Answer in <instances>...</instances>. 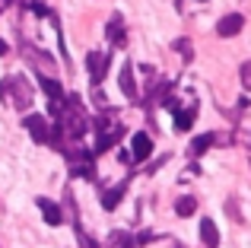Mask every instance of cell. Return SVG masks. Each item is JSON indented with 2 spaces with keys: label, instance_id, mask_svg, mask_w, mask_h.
Here are the masks:
<instances>
[{
  "label": "cell",
  "instance_id": "6da1fadb",
  "mask_svg": "<svg viewBox=\"0 0 251 248\" xmlns=\"http://www.w3.org/2000/svg\"><path fill=\"white\" fill-rule=\"evenodd\" d=\"M0 102L19 108V112H25V108L32 105L29 80H25V76H6V80H0Z\"/></svg>",
  "mask_w": 251,
  "mask_h": 248
},
{
  "label": "cell",
  "instance_id": "7a4b0ae2",
  "mask_svg": "<svg viewBox=\"0 0 251 248\" xmlns=\"http://www.w3.org/2000/svg\"><path fill=\"white\" fill-rule=\"evenodd\" d=\"M23 127L32 134V140H35V143H48L51 124H48V118H45V115H35V112L25 115V118H23Z\"/></svg>",
  "mask_w": 251,
  "mask_h": 248
},
{
  "label": "cell",
  "instance_id": "3957f363",
  "mask_svg": "<svg viewBox=\"0 0 251 248\" xmlns=\"http://www.w3.org/2000/svg\"><path fill=\"white\" fill-rule=\"evenodd\" d=\"M108 54H102V51H89L86 54V67H89V80H92V86L99 89V83L105 80V74H108Z\"/></svg>",
  "mask_w": 251,
  "mask_h": 248
},
{
  "label": "cell",
  "instance_id": "277c9868",
  "mask_svg": "<svg viewBox=\"0 0 251 248\" xmlns=\"http://www.w3.org/2000/svg\"><path fill=\"white\" fill-rule=\"evenodd\" d=\"M150 153H153V140H150V134H134V140H130V162H143L150 159Z\"/></svg>",
  "mask_w": 251,
  "mask_h": 248
},
{
  "label": "cell",
  "instance_id": "5b68a950",
  "mask_svg": "<svg viewBox=\"0 0 251 248\" xmlns=\"http://www.w3.org/2000/svg\"><path fill=\"white\" fill-rule=\"evenodd\" d=\"M242 25H245V16L242 13H229V16H223L220 23H216V32H220L223 38H232L242 32Z\"/></svg>",
  "mask_w": 251,
  "mask_h": 248
},
{
  "label": "cell",
  "instance_id": "8992f818",
  "mask_svg": "<svg viewBox=\"0 0 251 248\" xmlns=\"http://www.w3.org/2000/svg\"><path fill=\"white\" fill-rule=\"evenodd\" d=\"M105 35H108V42L115 45V48H124V45H127V35H124V19H121V13H115V16L108 19V25H105Z\"/></svg>",
  "mask_w": 251,
  "mask_h": 248
},
{
  "label": "cell",
  "instance_id": "52a82bcc",
  "mask_svg": "<svg viewBox=\"0 0 251 248\" xmlns=\"http://www.w3.org/2000/svg\"><path fill=\"white\" fill-rule=\"evenodd\" d=\"M38 210H42V217H45V223H48V226H61L64 223V210L54 204V200L38 198Z\"/></svg>",
  "mask_w": 251,
  "mask_h": 248
},
{
  "label": "cell",
  "instance_id": "ba28073f",
  "mask_svg": "<svg viewBox=\"0 0 251 248\" xmlns=\"http://www.w3.org/2000/svg\"><path fill=\"white\" fill-rule=\"evenodd\" d=\"M121 93L127 96L130 102H137L140 96H137V80H134V67H130V61L121 67Z\"/></svg>",
  "mask_w": 251,
  "mask_h": 248
},
{
  "label": "cell",
  "instance_id": "9c48e42d",
  "mask_svg": "<svg viewBox=\"0 0 251 248\" xmlns=\"http://www.w3.org/2000/svg\"><path fill=\"white\" fill-rule=\"evenodd\" d=\"M201 242L203 248H220V232H216V223L213 220H201Z\"/></svg>",
  "mask_w": 251,
  "mask_h": 248
},
{
  "label": "cell",
  "instance_id": "30bf717a",
  "mask_svg": "<svg viewBox=\"0 0 251 248\" xmlns=\"http://www.w3.org/2000/svg\"><path fill=\"white\" fill-rule=\"evenodd\" d=\"M124 191H127V181H121V185H115V188H108V191H102V207H105V210H115V207L121 204Z\"/></svg>",
  "mask_w": 251,
  "mask_h": 248
},
{
  "label": "cell",
  "instance_id": "8fae6325",
  "mask_svg": "<svg viewBox=\"0 0 251 248\" xmlns=\"http://www.w3.org/2000/svg\"><path fill=\"white\" fill-rule=\"evenodd\" d=\"M38 83H42V89L51 96V102H64V99H67V93H64V86L57 80H51V76L42 74V76H38Z\"/></svg>",
  "mask_w": 251,
  "mask_h": 248
},
{
  "label": "cell",
  "instance_id": "7c38bea8",
  "mask_svg": "<svg viewBox=\"0 0 251 248\" xmlns=\"http://www.w3.org/2000/svg\"><path fill=\"white\" fill-rule=\"evenodd\" d=\"M194 118H197V105H188L184 112L178 108V112H175V130H191Z\"/></svg>",
  "mask_w": 251,
  "mask_h": 248
},
{
  "label": "cell",
  "instance_id": "4fadbf2b",
  "mask_svg": "<svg viewBox=\"0 0 251 248\" xmlns=\"http://www.w3.org/2000/svg\"><path fill=\"white\" fill-rule=\"evenodd\" d=\"M216 143V134H201V137H194V143H191V156H201L203 149H210Z\"/></svg>",
  "mask_w": 251,
  "mask_h": 248
},
{
  "label": "cell",
  "instance_id": "5bb4252c",
  "mask_svg": "<svg viewBox=\"0 0 251 248\" xmlns=\"http://www.w3.org/2000/svg\"><path fill=\"white\" fill-rule=\"evenodd\" d=\"M194 210H197V200L191 198V194H184V198L175 200V213H178V217H191Z\"/></svg>",
  "mask_w": 251,
  "mask_h": 248
},
{
  "label": "cell",
  "instance_id": "9a60e30c",
  "mask_svg": "<svg viewBox=\"0 0 251 248\" xmlns=\"http://www.w3.org/2000/svg\"><path fill=\"white\" fill-rule=\"evenodd\" d=\"M108 245L111 248H134V236H127V232H111L108 236Z\"/></svg>",
  "mask_w": 251,
  "mask_h": 248
},
{
  "label": "cell",
  "instance_id": "2e32d148",
  "mask_svg": "<svg viewBox=\"0 0 251 248\" xmlns=\"http://www.w3.org/2000/svg\"><path fill=\"white\" fill-rule=\"evenodd\" d=\"M23 51H25V54H32V61H35L38 67H51V64H54V57H51V54H45V51H35V48H29V45H23Z\"/></svg>",
  "mask_w": 251,
  "mask_h": 248
},
{
  "label": "cell",
  "instance_id": "e0dca14e",
  "mask_svg": "<svg viewBox=\"0 0 251 248\" xmlns=\"http://www.w3.org/2000/svg\"><path fill=\"white\" fill-rule=\"evenodd\" d=\"M239 76H242V86H245V89H251V61H245V64H242Z\"/></svg>",
  "mask_w": 251,
  "mask_h": 248
},
{
  "label": "cell",
  "instance_id": "ac0fdd59",
  "mask_svg": "<svg viewBox=\"0 0 251 248\" xmlns=\"http://www.w3.org/2000/svg\"><path fill=\"white\" fill-rule=\"evenodd\" d=\"M175 51H181V54H184V61H191V57H194V54H191L188 38H178V42H175Z\"/></svg>",
  "mask_w": 251,
  "mask_h": 248
},
{
  "label": "cell",
  "instance_id": "d6986e66",
  "mask_svg": "<svg viewBox=\"0 0 251 248\" xmlns=\"http://www.w3.org/2000/svg\"><path fill=\"white\" fill-rule=\"evenodd\" d=\"M64 204H67V210H74V194L70 191H64ZM74 229H80V217L74 213Z\"/></svg>",
  "mask_w": 251,
  "mask_h": 248
},
{
  "label": "cell",
  "instance_id": "ffe728a7",
  "mask_svg": "<svg viewBox=\"0 0 251 248\" xmlns=\"http://www.w3.org/2000/svg\"><path fill=\"white\" fill-rule=\"evenodd\" d=\"M76 242H80V248H96V242H92V239L86 236L83 229H76Z\"/></svg>",
  "mask_w": 251,
  "mask_h": 248
},
{
  "label": "cell",
  "instance_id": "44dd1931",
  "mask_svg": "<svg viewBox=\"0 0 251 248\" xmlns=\"http://www.w3.org/2000/svg\"><path fill=\"white\" fill-rule=\"evenodd\" d=\"M153 239H156V236H153V232H140V236H137V239H134V242H137V245H147V242H153Z\"/></svg>",
  "mask_w": 251,
  "mask_h": 248
},
{
  "label": "cell",
  "instance_id": "7402d4cb",
  "mask_svg": "<svg viewBox=\"0 0 251 248\" xmlns=\"http://www.w3.org/2000/svg\"><path fill=\"white\" fill-rule=\"evenodd\" d=\"M226 210H229V217H232V220H242V217H239V204H235V200H229Z\"/></svg>",
  "mask_w": 251,
  "mask_h": 248
},
{
  "label": "cell",
  "instance_id": "603a6c76",
  "mask_svg": "<svg viewBox=\"0 0 251 248\" xmlns=\"http://www.w3.org/2000/svg\"><path fill=\"white\" fill-rule=\"evenodd\" d=\"M6 51H10V45H6L3 38H0V54H6Z\"/></svg>",
  "mask_w": 251,
  "mask_h": 248
},
{
  "label": "cell",
  "instance_id": "cb8c5ba5",
  "mask_svg": "<svg viewBox=\"0 0 251 248\" xmlns=\"http://www.w3.org/2000/svg\"><path fill=\"white\" fill-rule=\"evenodd\" d=\"M172 248H184V245H178V242H172Z\"/></svg>",
  "mask_w": 251,
  "mask_h": 248
}]
</instances>
